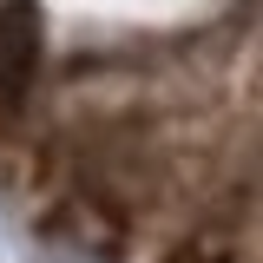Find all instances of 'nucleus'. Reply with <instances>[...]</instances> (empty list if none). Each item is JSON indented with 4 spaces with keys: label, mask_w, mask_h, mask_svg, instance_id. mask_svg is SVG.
<instances>
[{
    "label": "nucleus",
    "mask_w": 263,
    "mask_h": 263,
    "mask_svg": "<svg viewBox=\"0 0 263 263\" xmlns=\"http://www.w3.org/2000/svg\"><path fill=\"white\" fill-rule=\"evenodd\" d=\"M230 250L217 243V237H184V243H171L164 250V263H224Z\"/></svg>",
    "instance_id": "f03ea898"
},
{
    "label": "nucleus",
    "mask_w": 263,
    "mask_h": 263,
    "mask_svg": "<svg viewBox=\"0 0 263 263\" xmlns=\"http://www.w3.org/2000/svg\"><path fill=\"white\" fill-rule=\"evenodd\" d=\"M46 60V27L33 0H0V125L27 105L33 79Z\"/></svg>",
    "instance_id": "f257e3e1"
}]
</instances>
